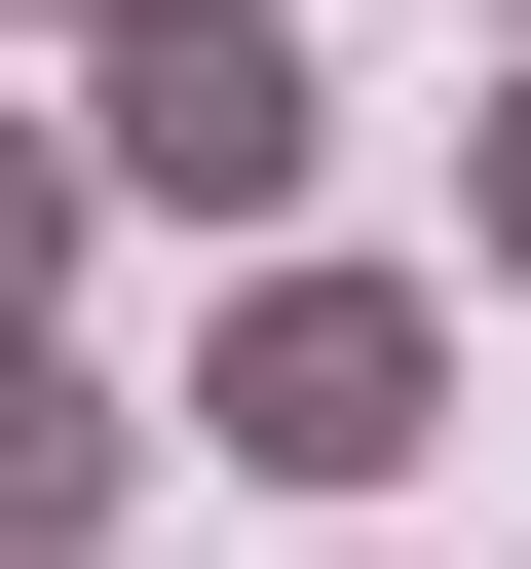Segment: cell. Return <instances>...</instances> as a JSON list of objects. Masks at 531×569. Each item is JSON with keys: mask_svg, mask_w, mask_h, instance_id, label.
<instances>
[{"mask_svg": "<svg viewBox=\"0 0 531 569\" xmlns=\"http://www.w3.org/2000/svg\"><path fill=\"white\" fill-rule=\"evenodd\" d=\"M77 152H114V228H304L342 77H304V0H114L77 39Z\"/></svg>", "mask_w": 531, "mask_h": 569, "instance_id": "cell-2", "label": "cell"}, {"mask_svg": "<svg viewBox=\"0 0 531 569\" xmlns=\"http://www.w3.org/2000/svg\"><path fill=\"white\" fill-rule=\"evenodd\" d=\"M77 228H114V152H77V114H0V305H77Z\"/></svg>", "mask_w": 531, "mask_h": 569, "instance_id": "cell-4", "label": "cell"}, {"mask_svg": "<svg viewBox=\"0 0 531 569\" xmlns=\"http://www.w3.org/2000/svg\"><path fill=\"white\" fill-rule=\"evenodd\" d=\"M190 456L228 493H418L455 456V305H418V266H304V228H228V305H190Z\"/></svg>", "mask_w": 531, "mask_h": 569, "instance_id": "cell-1", "label": "cell"}, {"mask_svg": "<svg viewBox=\"0 0 531 569\" xmlns=\"http://www.w3.org/2000/svg\"><path fill=\"white\" fill-rule=\"evenodd\" d=\"M114 493H152V418L77 380V305H0V569H77Z\"/></svg>", "mask_w": 531, "mask_h": 569, "instance_id": "cell-3", "label": "cell"}, {"mask_svg": "<svg viewBox=\"0 0 531 569\" xmlns=\"http://www.w3.org/2000/svg\"><path fill=\"white\" fill-rule=\"evenodd\" d=\"M455 266H493V305H531V77H493V152H455Z\"/></svg>", "mask_w": 531, "mask_h": 569, "instance_id": "cell-5", "label": "cell"}, {"mask_svg": "<svg viewBox=\"0 0 531 569\" xmlns=\"http://www.w3.org/2000/svg\"><path fill=\"white\" fill-rule=\"evenodd\" d=\"M0 39H114V0H0Z\"/></svg>", "mask_w": 531, "mask_h": 569, "instance_id": "cell-6", "label": "cell"}, {"mask_svg": "<svg viewBox=\"0 0 531 569\" xmlns=\"http://www.w3.org/2000/svg\"><path fill=\"white\" fill-rule=\"evenodd\" d=\"M342 569H380V531H342Z\"/></svg>", "mask_w": 531, "mask_h": 569, "instance_id": "cell-7", "label": "cell"}]
</instances>
